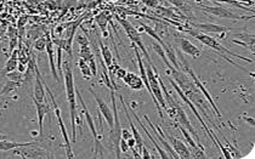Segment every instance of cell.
<instances>
[{
  "label": "cell",
  "mask_w": 255,
  "mask_h": 159,
  "mask_svg": "<svg viewBox=\"0 0 255 159\" xmlns=\"http://www.w3.org/2000/svg\"><path fill=\"white\" fill-rule=\"evenodd\" d=\"M6 139H9V136L4 135V134L0 133V140H6Z\"/></svg>",
  "instance_id": "44"
},
{
  "label": "cell",
  "mask_w": 255,
  "mask_h": 159,
  "mask_svg": "<svg viewBox=\"0 0 255 159\" xmlns=\"http://www.w3.org/2000/svg\"><path fill=\"white\" fill-rule=\"evenodd\" d=\"M18 66V49H15L12 50V54H11V56L9 60L6 61V63H5V67L2 68V74H7L10 73V72L15 71L16 68H17Z\"/></svg>",
  "instance_id": "24"
},
{
  "label": "cell",
  "mask_w": 255,
  "mask_h": 159,
  "mask_svg": "<svg viewBox=\"0 0 255 159\" xmlns=\"http://www.w3.org/2000/svg\"><path fill=\"white\" fill-rule=\"evenodd\" d=\"M78 66L80 68V72H82L83 77H84L85 79H90V78L93 77V73H91L90 68H89V65H88L87 61H84L83 58H79Z\"/></svg>",
  "instance_id": "30"
},
{
  "label": "cell",
  "mask_w": 255,
  "mask_h": 159,
  "mask_svg": "<svg viewBox=\"0 0 255 159\" xmlns=\"http://www.w3.org/2000/svg\"><path fill=\"white\" fill-rule=\"evenodd\" d=\"M131 113H132V116H134V118H135V119H136V122L138 123V125H140V127H141V128H142V130H143V131H145V134H146V135H147V136H148V138H149V139H151V141H152V142H153V145H154V147H156V150H157L158 155H159V157H160V158H162V159H167V158H169L168 153H167V152H165V150H164V149H162V147H160V146H159V144H158V142H157L156 140H154V139H153V136H152V135H151V134H149V133H148V131H147V129H146V127H145V125H143V124H142V122H141V121H140V118H138V117H137V114H136V112H135V111H131Z\"/></svg>",
  "instance_id": "23"
},
{
  "label": "cell",
  "mask_w": 255,
  "mask_h": 159,
  "mask_svg": "<svg viewBox=\"0 0 255 159\" xmlns=\"http://www.w3.org/2000/svg\"><path fill=\"white\" fill-rule=\"evenodd\" d=\"M11 152H12V156H11V157H21L24 159L54 158V156H52L49 151L40 147L38 142H35V144L33 145H27V146L16 147V149L11 150Z\"/></svg>",
  "instance_id": "4"
},
{
  "label": "cell",
  "mask_w": 255,
  "mask_h": 159,
  "mask_svg": "<svg viewBox=\"0 0 255 159\" xmlns=\"http://www.w3.org/2000/svg\"><path fill=\"white\" fill-rule=\"evenodd\" d=\"M142 1L146 6L152 7V9H157V7L159 6V2H158L157 0H142Z\"/></svg>",
  "instance_id": "37"
},
{
  "label": "cell",
  "mask_w": 255,
  "mask_h": 159,
  "mask_svg": "<svg viewBox=\"0 0 255 159\" xmlns=\"http://www.w3.org/2000/svg\"><path fill=\"white\" fill-rule=\"evenodd\" d=\"M35 106V110H37V117H38V125H39V138L44 136V118L45 116H50L51 114V107L45 102H38L35 100H33Z\"/></svg>",
  "instance_id": "19"
},
{
  "label": "cell",
  "mask_w": 255,
  "mask_h": 159,
  "mask_svg": "<svg viewBox=\"0 0 255 159\" xmlns=\"http://www.w3.org/2000/svg\"><path fill=\"white\" fill-rule=\"evenodd\" d=\"M170 4L175 5L176 7H186V4L184 2V0H168Z\"/></svg>",
  "instance_id": "39"
},
{
  "label": "cell",
  "mask_w": 255,
  "mask_h": 159,
  "mask_svg": "<svg viewBox=\"0 0 255 159\" xmlns=\"http://www.w3.org/2000/svg\"><path fill=\"white\" fill-rule=\"evenodd\" d=\"M0 108H6V103H5V99L1 94H0Z\"/></svg>",
  "instance_id": "42"
},
{
  "label": "cell",
  "mask_w": 255,
  "mask_h": 159,
  "mask_svg": "<svg viewBox=\"0 0 255 159\" xmlns=\"http://www.w3.org/2000/svg\"><path fill=\"white\" fill-rule=\"evenodd\" d=\"M132 136V134L131 133H129V131H128L127 129H122V138L123 139H129V138H131Z\"/></svg>",
  "instance_id": "40"
},
{
  "label": "cell",
  "mask_w": 255,
  "mask_h": 159,
  "mask_svg": "<svg viewBox=\"0 0 255 159\" xmlns=\"http://www.w3.org/2000/svg\"><path fill=\"white\" fill-rule=\"evenodd\" d=\"M99 44H100V51H101V56H102V61L105 62V65L107 66V68H110L111 66L113 65V56L111 50L108 49L107 45H105L102 39H99Z\"/></svg>",
  "instance_id": "26"
},
{
  "label": "cell",
  "mask_w": 255,
  "mask_h": 159,
  "mask_svg": "<svg viewBox=\"0 0 255 159\" xmlns=\"http://www.w3.org/2000/svg\"><path fill=\"white\" fill-rule=\"evenodd\" d=\"M153 47H154V51L157 52L158 56L162 58V60L165 62V65L168 66L169 71H173V69H175L173 66H171V63L168 61L167 55H165V51H164V49H163V47H162V45H160V44H158L157 41H154V43H153Z\"/></svg>",
  "instance_id": "28"
},
{
  "label": "cell",
  "mask_w": 255,
  "mask_h": 159,
  "mask_svg": "<svg viewBox=\"0 0 255 159\" xmlns=\"http://www.w3.org/2000/svg\"><path fill=\"white\" fill-rule=\"evenodd\" d=\"M119 149H121V153L122 152L127 153L128 151H129V146H128L126 139H123V138L121 139V142H119Z\"/></svg>",
  "instance_id": "38"
},
{
  "label": "cell",
  "mask_w": 255,
  "mask_h": 159,
  "mask_svg": "<svg viewBox=\"0 0 255 159\" xmlns=\"http://www.w3.org/2000/svg\"><path fill=\"white\" fill-rule=\"evenodd\" d=\"M88 65H89V68H90L91 73H93V77H96V75H98V67H96L95 57H93L91 60H89Z\"/></svg>",
  "instance_id": "35"
},
{
  "label": "cell",
  "mask_w": 255,
  "mask_h": 159,
  "mask_svg": "<svg viewBox=\"0 0 255 159\" xmlns=\"http://www.w3.org/2000/svg\"><path fill=\"white\" fill-rule=\"evenodd\" d=\"M96 22H98V24L100 26V28H101L102 32H105V30H106V27H107V19H106V17H105V13L99 15L98 18H96Z\"/></svg>",
  "instance_id": "34"
},
{
  "label": "cell",
  "mask_w": 255,
  "mask_h": 159,
  "mask_svg": "<svg viewBox=\"0 0 255 159\" xmlns=\"http://www.w3.org/2000/svg\"><path fill=\"white\" fill-rule=\"evenodd\" d=\"M33 144H35V142H15L6 139V140H0V151H1V152H9V151L16 149V147L27 146V145Z\"/></svg>",
  "instance_id": "25"
},
{
  "label": "cell",
  "mask_w": 255,
  "mask_h": 159,
  "mask_svg": "<svg viewBox=\"0 0 255 159\" xmlns=\"http://www.w3.org/2000/svg\"><path fill=\"white\" fill-rule=\"evenodd\" d=\"M22 84L21 83H17V82H13V80H7V83L2 86L1 91H0V94L4 96V95H9L10 93H12V91H15L16 89L20 88Z\"/></svg>",
  "instance_id": "29"
},
{
  "label": "cell",
  "mask_w": 255,
  "mask_h": 159,
  "mask_svg": "<svg viewBox=\"0 0 255 159\" xmlns=\"http://www.w3.org/2000/svg\"><path fill=\"white\" fill-rule=\"evenodd\" d=\"M89 91H90L91 95L94 96V99H95L96 105H98L99 107V113L101 114V117H104L105 121H106V123L108 124V128L111 129V128L113 127V111L111 110L110 106H108L107 103L100 97V95L96 93V91H94L91 88H89Z\"/></svg>",
  "instance_id": "11"
},
{
  "label": "cell",
  "mask_w": 255,
  "mask_h": 159,
  "mask_svg": "<svg viewBox=\"0 0 255 159\" xmlns=\"http://www.w3.org/2000/svg\"><path fill=\"white\" fill-rule=\"evenodd\" d=\"M34 49L37 50V51H39V52H41V51H45V47H46V39H44V38H39V39H37V40L34 41Z\"/></svg>",
  "instance_id": "33"
},
{
  "label": "cell",
  "mask_w": 255,
  "mask_h": 159,
  "mask_svg": "<svg viewBox=\"0 0 255 159\" xmlns=\"http://www.w3.org/2000/svg\"><path fill=\"white\" fill-rule=\"evenodd\" d=\"M45 51L48 54L49 63H50V71H51L52 77H54L55 82H59V74H57V67H56V60H55V45L52 43L51 38L46 37V47Z\"/></svg>",
  "instance_id": "20"
},
{
  "label": "cell",
  "mask_w": 255,
  "mask_h": 159,
  "mask_svg": "<svg viewBox=\"0 0 255 159\" xmlns=\"http://www.w3.org/2000/svg\"><path fill=\"white\" fill-rule=\"evenodd\" d=\"M243 119H245V121H246L247 123H248V124L251 125V127H254L255 121H254L253 117H247V116H245V117H243Z\"/></svg>",
  "instance_id": "41"
},
{
  "label": "cell",
  "mask_w": 255,
  "mask_h": 159,
  "mask_svg": "<svg viewBox=\"0 0 255 159\" xmlns=\"http://www.w3.org/2000/svg\"><path fill=\"white\" fill-rule=\"evenodd\" d=\"M201 9L204 12L210 13V15H214L216 17L226 18V19H249L252 18V16H241L237 15L235 11L227 9L224 6H201Z\"/></svg>",
  "instance_id": "10"
},
{
  "label": "cell",
  "mask_w": 255,
  "mask_h": 159,
  "mask_svg": "<svg viewBox=\"0 0 255 159\" xmlns=\"http://www.w3.org/2000/svg\"><path fill=\"white\" fill-rule=\"evenodd\" d=\"M145 119H146V122L148 123V127L151 128L152 131H153L154 135L157 136L158 140L160 141V144H162L163 149H164L165 152L168 153L169 158H179V156L176 155V152H175V151H174L173 147L170 146V144H169V142L164 139V135H163V129H162V128H160V127H154V125L151 123V121H149V118H148L147 116H145Z\"/></svg>",
  "instance_id": "14"
},
{
  "label": "cell",
  "mask_w": 255,
  "mask_h": 159,
  "mask_svg": "<svg viewBox=\"0 0 255 159\" xmlns=\"http://www.w3.org/2000/svg\"><path fill=\"white\" fill-rule=\"evenodd\" d=\"M122 80H123V82L126 83V85L129 86L130 89H132V90H141V89H143V86H145L141 77L132 73V72H127V74L124 75V78Z\"/></svg>",
  "instance_id": "22"
},
{
  "label": "cell",
  "mask_w": 255,
  "mask_h": 159,
  "mask_svg": "<svg viewBox=\"0 0 255 159\" xmlns=\"http://www.w3.org/2000/svg\"><path fill=\"white\" fill-rule=\"evenodd\" d=\"M179 129H180V131H181V134H182V136H184L185 141L187 142V145L191 147V149H192L193 151L203 150V149H201V147H199L198 145H197V142L195 141V139H193V136L191 135V134L188 133V131H187L186 129H185L184 127H181V125H179Z\"/></svg>",
  "instance_id": "27"
},
{
  "label": "cell",
  "mask_w": 255,
  "mask_h": 159,
  "mask_svg": "<svg viewBox=\"0 0 255 159\" xmlns=\"http://www.w3.org/2000/svg\"><path fill=\"white\" fill-rule=\"evenodd\" d=\"M77 41H78V44H79L80 46H82V45H88V44H89L88 35L78 34V35H77Z\"/></svg>",
  "instance_id": "36"
},
{
  "label": "cell",
  "mask_w": 255,
  "mask_h": 159,
  "mask_svg": "<svg viewBox=\"0 0 255 159\" xmlns=\"http://www.w3.org/2000/svg\"><path fill=\"white\" fill-rule=\"evenodd\" d=\"M33 100L38 102H45V86H44V80L41 78L39 72V67L35 68L34 75V86H33Z\"/></svg>",
  "instance_id": "15"
},
{
  "label": "cell",
  "mask_w": 255,
  "mask_h": 159,
  "mask_svg": "<svg viewBox=\"0 0 255 159\" xmlns=\"http://www.w3.org/2000/svg\"><path fill=\"white\" fill-rule=\"evenodd\" d=\"M119 100H121L122 102V106H123L124 108V112H126V116H127V119L128 122H129V127H130V130H131V134H132V138L135 139V141H136V146L138 149V155L141 156V152H142V147H143V141H142V136L138 134V131L136 129V127L134 125V123H132L131 118H130V114L128 112V106L126 103V100H124V97L122 96V95H119Z\"/></svg>",
  "instance_id": "16"
},
{
  "label": "cell",
  "mask_w": 255,
  "mask_h": 159,
  "mask_svg": "<svg viewBox=\"0 0 255 159\" xmlns=\"http://www.w3.org/2000/svg\"><path fill=\"white\" fill-rule=\"evenodd\" d=\"M44 86H45V91H46V93L49 94L50 99H51L52 106H54L55 116H56V118H57V123H59V127H60L61 135H62L63 142H65V147H66V155H67V158H73V157H74V155H73V151H72L71 141H69V138H68L67 128H66L65 123H63V119H62V116H61V110H60L59 105H57V102H56V99H55L54 94H52V91L50 90V89H49V86L46 85V83H45V82H44Z\"/></svg>",
  "instance_id": "5"
},
{
  "label": "cell",
  "mask_w": 255,
  "mask_h": 159,
  "mask_svg": "<svg viewBox=\"0 0 255 159\" xmlns=\"http://www.w3.org/2000/svg\"><path fill=\"white\" fill-rule=\"evenodd\" d=\"M193 29L198 30V32L204 33H218V34H225L226 32H229L231 28H227L225 26H221V24L216 23H191Z\"/></svg>",
  "instance_id": "17"
},
{
  "label": "cell",
  "mask_w": 255,
  "mask_h": 159,
  "mask_svg": "<svg viewBox=\"0 0 255 159\" xmlns=\"http://www.w3.org/2000/svg\"><path fill=\"white\" fill-rule=\"evenodd\" d=\"M131 46H132V49H134L135 55H136V61H137L138 69H140V77H141V79H142L143 84H145L146 89H147V91H148L149 96L152 97V101H153L154 106H156V110H157L158 114H159L160 119H162V121H164V114H163V110H162V108H160L159 103H158V101L156 100V97H154V96H153V94H152L151 88H149V83H148V79H147V73H146V67H145V65H143L142 56H141L140 50H138V47H137L136 45H134V44H131Z\"/></svg>",
  "instance_id": "9"
},
{
  "label": "cell",
  "mask_w": 255,
  "mask_h": 159,
  "mask_svg": "<svg viewBox=\"0 0 255 159\" xmlns=\"http://www.w3.org/2000/svg\"><path fill=\"white\" fill-rule=\"evenodd\" d=\"M79 56H80V58H83V60H84V61H87V62H88L89 60H91V58H93V57H95V56H94L93 51H91V49H90V47H89V44H88V45H82V46H80Z\"/></svg>",
  "instance_id": "31"
},
{
  "label": "cell",
  "mask_w": 255,
  "mask_h": 159,
  "mask_svg": "<svg viewBox=\"0 0 255 159\" xmlns=\"http://www.w3.org/2000/svg\"><path fill=\"white\" fill-rule=\"evenodd\" d=\"M163 134H164V136H167L168 140L171 142V147H173L174 151H175L176 155L179 156V158L185 159V158L192 157V156H191V151H190V149H188L187 145L185 144V142L179 140V139H174L173 136L168 135L164 130H163Z\"/></svg>",
  "instance_id": "18"
},
{
  "label": "cell",
  "mask_w": 255,
  "mask_h": 159,
  "mask_svg": "<svg viewBox=\"0 0 255 159\" xmlns=\"http://www.w3.org/2000/svg\"><path fill=\"white\" fill-rule=\"evenodd\" d=\"M175 119H176V122L179 123V125L184 127L185 129H186L188 133H190L191 135L193 136V138H196L197 145H198V146L201 147V149H203V147H202V145H201V141H199V136L197 135L196 130L193 129L192 125H191L190 119H188V117L186 116V113H185L184 108H182L180 105H177L176 107H175Z\"/></svg>",
  "instance_id": "12"
},
{
  "label": "cell",
  "mask_w": 255,
  "mask_h": 159,
  "mask_svg": "<svg viewBox=\"0 0 255 159\" xmlns=\"http://www.w3.org/2000/svg\"><path fill=\"white\" fill-rule=\"evenodd\" d=\"M138 23L141 24V27H142V29L145 30L146 33H147L149 37L153 38L154 40H156L158 44H160V45H162V47H163V49H164V51H165V55H167L168 61L171 63V66H173L175 69H180L179 63H177L176 55H175V52H174V50L171 49V46H169L167 43H164V41L162 40V38H160V35L158 34V33L156 32V29L151 28V27L147 26V24L143 23V22H141V21L138 22Z\"/></svg>",
  "instance_id": "7"
},
{
  "label": "cell",
  "mask_w": 255,
  "mask_h": 159,
  "mask_svg": "<svg viewBox=\"0 0 255 159\" xmlns=\"http://www.w3.org/2000/svg\"><path fill=\"white\" fill-rule=\"evenodd\" d=\"M62 73L63 80H65V89L66 96H67V102L69 105V117H71V125H72V141H77V94H76V83H74V75L72 71L71 62L67 60L62 65Z\"/></svg>",
  "instance_id": "1"
},
{
  "label": "cell",
  "mask_w": 255,
  "mask_h": 159,
  "mask_svg": "<svg viewBox=\"0 0 255 159\" xmlns=\"http://www.w3.org/2000/svg\"><path fill=\"white\" fill-rule=\"evenodd\" d=\"M186 71H187V73L190 74V77L192 78V82L195 83V85H196V88L198 89L199 91H201V94L203 95L204 97H206V99L208 100V101H209V103L210 105H212V107H213V110H214V112H215V114L216 116H218V118H221V113H220V111H219V108H218V106H216V103L214 102V100L212 99V95L209 94V91L207 90L206 89V86H204L203 84H202L201 83V80L198 79V77H197V75L193 73V71L192 69L190 68V67H186Z\"/></svg>",
  "instance_id": "13"
},
{
  "label": "cell",
  "mask_w": 255,
  "mask_h": 159,
  "mask_svg": "<svg viewBox=\"0 0 255 159\" xmlns=\"http://www.w3.org/2000/svg\"><path fill=\"white\" fill-rule=\"evenodd\" d=\"M146 73H147V79L152 94L156 97L160 108L167 111V102H165V99L163 97L162 88H160L159 82H158V71H153V68H152L151 65L148 63V65H146Z\"/></svg>",
  "instance_id": "6"
},
{
  "label": "cell",
  "mask_w": 255,
  "mask_h": 159,
  "mask_svg": "<svg viewBox=\"0 0 255 159\" xmlns=\"http://www.w3.org/2000/svg\"><path fill=\"white\" fill-rule=\"evenodd\" d=\"M76 94H77V97H78L80 105H82V110H83V113H84L85 116V121L88 123V127L89 129H90L91 134H93V138H94V152H95V157H98L99 156V151L101 149V144H100V138L98 135V130H96V125H95V122H94V118L91 117L90 112L88 111V107L87 105H85L84 100H83L82 97V94H80V91L78 90V88H76Z\"/></svg>",
  "instance_id": "8"
},
{
  "label": "cell",
  "mask_w": 255,
  "mask_h": 159,
  "mask_svg": "<svg viewBox=\"0 0 255 159\" xmlns=\"http://www.w3.org/2000/svg\"><path fill=\"white\" fill-rule=\"evenodd\" d=\"M237 1H241V2H247V4H249V5H253V4H254L253 0H237Z\"/></svg>",
  "instance_id": "43"
},
{
  "label": "cell",
  "mask_w": 255,
  "mask_h": 159,
  "mask_svg": "<svg viewBox=\"0 0 255 159\" xmlns=\"http://www.w3.org/2000/svg\"><path fill=\"white\" fill-rule=\"evenodd\" d=\"M117 19H118L119 23H121L122 26H123V28H124V30H126L128 38L130 39V41H131V44H134V45H136V46L138 47V50H140V52H142V55L146 57V60H147V62L149 63V65H151L152 68H153V71H157L156 66H154V63L152 62L151 56H149L148 52H147V50H146L145 45H143V41H142V38H141L140 33L137 32L136 28H135V27L132 26V24L130 23V22L128 21V19L119 17V16H117Z\"/></svg>",
  "instance_id": "3"
},
{
  "label": "cell",
  "mask_w": 255,
  "mask_h": 159,
  "mask_svg": "<svg viewBox=\"0 0 255 159\" xmlns=\"http://www.w3.org/2000/svg\"><path fill=\"white\" fill-rule=\"evenodd\" d=\"M6 77L9 78V80H13V82H17V83H21L23 82V73H21L20 71H12L10 72V73L6 74Z\"/></svg>",
  "instance_id": "32"
},
{
  "label": "cell",
  "mask_w": 255,
  "mask_h": 159,
  "mask_svg": "<svg viewBox=\"0 0 255 159\" xmlns=\"http://www.w3.org/2000/svg\"><path fill=\"white\" fill-rule=\"evenodd\" d=\"M184 30H186L188 34H191L193 38L197 39V40L201 41V43L203 44V45H206L208 47H210V49L214 50V51L218 52V54L220 55V56H223L224 58H225L227 62H230V63H231V65L238 67V68L243 69V67H241L240 65H237V63L234 62V61H232V60H230V58L227 57V55H230V56L237 57V58H240V60H245V61H247V62H249V63L253 62V60H251V58L243 57V56H241V55L235 54V52L230 51L229 49H226L225 46L221 45V44L219 43L218 39L209 37V35H208V34H204V33L198 32V30H196V29H193V28H187V29H184Z\"/></svg>",
  "instance_id": "2"
},
{
  "label": "cell",
  "mask_w": 255,
  "mask_h": 159,
  "mask_svg": "<svg viewBox=\"0 0 255 159\" xmlns=\"http://www.w3.org/2000/svg\"><path fill=\"white\" fill-rule=\"evenodd\" d=\"M179 45H180V49L182 50V52H185V54L190 55L191 57L193 58H199L202 55V51L201 49H198L195 44L191 43L190 40L186 38H181L179 40Z\"/></svg>",
  "instance_id": "21"
}]
</instances>
